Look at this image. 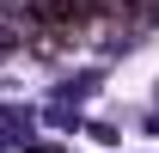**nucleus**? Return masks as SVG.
I'll return each mask as SVG.
<instances>
[{
  "instance_id": "nucleus-1",
  "label": "nucleus",
  "mask_w": 159,
  "mask_h": 153,
  "mask_svg": "<svg viewBox=\"0 0 159 153\" xmlns=\"http://www.w3.org/2000/svg\"><path fill=\"white\" fill-rule=\"evenodd\" d=\"M31 19H37V25H55V31H80V25L92 19V0H37Z\"/></svg>"
}]
</instances>
